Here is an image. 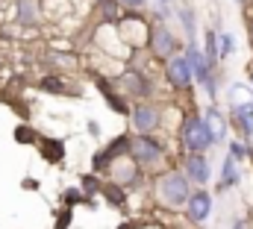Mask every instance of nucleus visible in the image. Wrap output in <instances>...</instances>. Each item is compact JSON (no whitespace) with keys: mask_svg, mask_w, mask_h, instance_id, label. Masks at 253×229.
Listing matches in <instances>:
<instances>
[{"mask_svg":"<svg viewBox=\"0 0 253 229\" xmlns=\"http://www.w3.org/2000/svg\"><path fill=\"white\" fill-rule=\"evenodd\" d=\"M180 24H183V30H186V38L194 41V38H197V30H194V12H191V9H180Z\"/></svg>","mask_w":253,"mask_h":229,"instance_id":"nucleus-26","label":"nucleus"},{"mask_svg":"<svg viewBox=\"0 0 253 229\" xmlns=\"http://www.w3.org/2000/svg\"><path fill=\"white\" fill-rule=\"evenodd\" d=\"M39 88L47 91V94H62V97H74L77 94V88H68V82H65L62 76H44L39 82Z\"/></svg>","mask_w":253,"mask_h":229,"instance_id":"nucleus-21","label":"nucleus"},{"mask_svg":"<svg viewBox=\"0 0 253 229\" xmlns=\"http://www.w3.org/2000/svg\"><path fill=\"white\" fill-rule=\"evenodd\" d=\"M126 147H129V135H118V138H112L103 150H97V153H94V159H91V171H94V173L106 171V165H109V162H115L118 156H124Z\"/></svg>","mask_w":253,"mask_h":229,"instance_id":"nucleus-11","label":"nucleus"},{"mask_svg":"<svg viewBox=\"0 0 253 229\" xmlns=\"http://www.w3.org/2000/svg\"><path fill=\"white\" fill-rule=\"evenodd\" d=\"M239 179H242V173L236 168V159L233 156H227L224 162H221V179H218V194L221 191H230L233 185H239Z\"/></svg>","mask_w":253,"mask_h":229,"instance_id":"nucleus-19","label":"nucleus"},{"mask_svg":"<svg viewBox=\"0 0 253 229\" xmlns=\"http://www.w3.org/2000/svg\"><path fill=\"white\" fill-rule=\"evenodd\" d=\"M233 229H245V224H242V221H236V224H233Z\"/></svg>","mask_w":253,"mask_h":229,"instance_id":"nucleus-33","label":"nucleus"},{"mask_svg":"<svg viewBox=\"0 0 253 229\" xmlns=\"http://www.w3.org/2000/svg\"><path fill=\"white\" fill-rule=\"evenodd\" d=\"M233 50H236V38H233L230 33H224V36H218V59L230 56Z\"/></svg>","mask_w":253,"mask_h":229,"instance_id":"nucleus-28","label":"nucleus"},{"mask_svg":"<svg viewBox=\"0 0 253 229\" xmlns=\"http://www.w3.org/2000/svg\"><path fill=\"white\" fill-rule=\"evenodd\" d=\"M97 88H100V94L106 97V103H109V109H112V112H118V114L129 112V109H126V100L115 91V88H112V82H109L106 76H97Z\"/></svg>","mask_w":253,"mask_h":229,"instance_id":"nucleus-17","label":"nucleus"},{"mask_svg":"<svg viewBox=\"0 0 253 229\" xmlns=\"http://www.w3.org/2000/svg\"><path fill=\"white\" fill-rule=\"evenodd\" d=\"M68 224H71V209H62L56 215V229H68Z\"/></svg>","mask_w":253,"mask_h":229,"instance_id":"nucleus-30","label":"nucleus"},{"mask_svg":"<svg viewBox=\"0 0 253 229\" xmlns=\"http://www.w3.org/2000/svg\"><path fill=\"white\" fill-rule=\"evenodd\" d=\"M230 114H233V120H236V126H239L242 138H245V141H251V138H253V103H236Z\"/></svg>","mask_w":253,"mask_h":229,"instance_id":"nucleus-15","label":"nucleus"},{"mask_svg":"<svg viewBox=\"0 0 253 229\" xmlns=\"http://www.w3.org/2000/svg\"><path fill=\"white\" fill-rule=\"evenodd\" d=\"M15 138H18L21 144H30V141H36L39 135H36V129H30V126H18V129H15Z\"/></svg>","mask_w":253,"mask_h":229,"instance_id":"nucleus-29","label":"nucleus"},{"mask_svg":"<svg viewBox=\"0 0 253 229\" xmlns=\"http://www.w3.org/2000/svg\"><path fill=\"white\" fill-rule=\"evenodd\" d=\"M115 30L121 33V41H124L126 47H144L147 44V36H150V21L132 9L129 15H121L118 18Z\"/></svg>","mask_w":253,"mask_h":229,"instance_id":"nucleus-5","label":"nucleus"},{"mask_svg":"<svg viewBox=\"0 0 253 229\" xmlns=\"http://www.w3.org/2000/svg\"><path fill=\"white\" fill-rule=\"evenodd\" d=\"M80 185H83V194L91 200L94 194H100V179H97V173H85V176H80Z\"/></svg>","mask_w":253,"mask_h":229,"instance_id":"nucleus-24","label":"nucleus"},{"mask_svg":"<svg viewBox=\"0 0 253 229\" xmlns=\"http://www.w3.org/2000/svg\"><path fill=\"white\" fill-rule=\"evenodd\" d=\"M103 173L109 176V182H118V185H124V188H126V185H132V182L141 176V168H138V165H135V162L124 153V156H118L115 162H109Z\"/></svg>","mask_w":253,"mask_h":229,"instance_id":"nucleus-10","label":"nucleus"},{"mask_svg":"<svg viewBox=\"0 0 253 229\" xmlns=\"http://www.w3.org/2000/svg\"><path fill=\"white\" fill-rule=\"evenodd\" d=\"M183 173L189 176V182H194V185H206V182L212 179L209 159H206L203 153H189V156H186V168H183Z\"/></svg>","mask_w":253,"mask_h":229,"instance_id":"nucleus-13","label":"nucleus"},{"mask_svg":"<svg viewBox=\"0 0 253 229\" xmlns=\"http://www.w3.org/2000/svg\"><path fill=\"white\" fill-rule=\"evenodd\" d=\"M183 209H186V215H189L191 224H203V221L209 218V212H212V194L197 185V191L189 194V200H186Z\"/></svg>","mask_w":253,"mask_h":229,"instance_id":"nucleus-12","label":"nucleus"},{"mask_svg":"<svg viewBox=\"0 0 253 229\" xmlns=\"http://www.w3.org/2000/svg\"><path fill=\"white\" fill-rule=\"evenodd\" d=\"M251 159H253V156H251Z\"/></svg>","mask_w":253,"mask_h":229,"instance_id":"nucleus-37","label":"nucleus"},{"mask_svg":"<svg viewBox=\"0 0 253 229\" xmlns=\"http://www.w3.org/2000/svg\"><path fill=\"white\" fill-rule=\"evenodd\" d=\"M18 21L24 27H36L42 21V0H18Z\"/></svg>","mask_w":253,"mask_h":229,"instance_id":"nucleus-18","label":"nucleus"},{"mask_svg":"<svg viewBox=\"0 0 253 229\" xmlns=\"http://www.w3.org/2000/svg\"><path fill=\"white\" fill-rule=\"evenodd\" d=\"M126 156L141 168V171H162L168 165V156H165V147L153 138V135H144V132H135L129 135V147H126Z\"/></svg>","mask_w":253,"mask_h":229,"instance_id":"nucleus-1","label":"nucleus"},{"mask_svg":"<svg viewBox=\"0 0 253 229\" xmlns=\"http://www.w3.org/2000/svg\"><path fill=\"white\" fill-rule=\"evenodd\" d=\"M118 88L124 91L126 97H138V100L153 97V79H150L144 71H138V68H126V71H121Z\"/></svg>","mask_w":253,"mask_h":229,"instance_id":"nucleus-6","label":"nucleus"},{"mask_svg":"<svg viewBox=\"0 0 253 229\" xmlns=\"http://www.w3.org/2000/svg\"><path fill=\"white\" fill-rule=\"evenodd\" d=\"M189 194H191V182L183 171L168 168L165 173H159V179H156V200L165 209H183Z\"/></svg>","mask_w":253,"mask_h":229,"instance_id":"nucleus-2","label":"nucleus"},{"mask_svg":"<svg viewBox=\"0 0 253 229\" xmlns=\"http://www.w3.org/2000/svg\"><path fill=\"white\" fill-rule=\"evenodd\" d=\"M39 141V153L50 162V165H59L65 159V144L59 138H47V135H42V138H36Z\"/></svg>","mask_w":253,"mask_h":229,"instance_id":"nucleus-16","label":"nucleus"},{"mask_svg":"<svg viewBox=\"0 0 253 229\" xmlns=\"http://www.w3.org/2000/svg\"><path fill=\"white\" fill-rule=\"evenodd\" d=\"M186 62H189V71H191V79H197V85H203L206 88V94H209V100H215L218 97V85H215V71L206 65V56H203V50L197 47V38L194 41H186Z\"/></svg>","mask_w":253,"mask_h":229,"instance_id":"nucleus-3","label":"nucleus"},{"mask_svg":"<svg viewBox=\"0 0 253 229\" xmlns=\"http://www.w3.org/2000/svg\"><path fill=\"white\" fill-rule=\"evenodd\" d=\"M159 3H168V0H159Z\"/></svg>","mask_w":253,"mask_h":229,"instance_id":"nucleus-35","label":"nucleus"},{"mask_svg":"<svg viewBox=\"0 0 253 229\" xmlns=\"http://www.w3.org/2000/svg\"><path fill=\"white\" fill-rule=\"evenodd\" d=\"M203 56H206V65L212 68V71H218V33L215 30H206V36H203Z\"/></svg>","mask_w":253,"mask_h":229,"instance_id":"nucleus-20","label":"nucleus"},{"mask_svg":"<svg viewBox=\"0 0 253 229\" xmlns=\"http://www.w3.org/2000/svg\"><path fill=\"white\" fill-rule=\"evenodd\" d=\"M100 18L106 21V24H118V18H121V3L118 0H100Z\"/></svg>","mask_w":253,"mask_h":229,"instance_id":"nucleus-23","label":"nucleus"},{"mask_svg":"<svg viewBox=\"0 0 253 229\" xmlns=\"http://www.w3.org/2000/svg\"><path fill=\"white\" fill-rule=\"evenodd\" d=\"M88 132H91V135H100V123H97V120H88Z\"/></svg>","mask_w":253,"mask_h":229,"instance_id":"nucleus-32","label":"nucleus"},{"mask_svg":"<svg viewBox=\"0 0 253 229\" xmlns=\"http://www.w3.org/2000/svg\"><path fill=\"white\" fill-rule=\"evenodd\" d=\"M230 156L236 159V162H245V159H251L253 150H251V141H230Z\"/></svg>","mask_w":253,"mask_h":229,"instance_id":"nucleus-25","label":"nucleus"},{"mask_svg":"<svg viewBox=\"0 0 253 229\" xmlns=\"http://www.w3.org/2000/svg\"><path fill=\"white\" fill-rule=\"evenodd\" d=\"M62 200H65V206H68V209H74L77 203H88V206H94V203H91V200L80 191V188H68V191L62 194Z\"/></svg>","mask_w":253,"mask_h":229,"instance_id":"nucleus-27","label":"nucleus"},{"mask_svg":"<svg viewBox=\"0 0 253 229\" xmlns=\"http://www.w3.org/2000/svg\"><path fill=\"white\" fill-rule=\"evenodd\" d=\"M100 194L109 200V206H115V209H121L126 203V188L124 185H118V182H103L100 185Z\"/></svg>","mask_w":253,"mask_h":229,"instance_id":"nucleus-22","label":"nucleus"},{"mask_svg":"<svg viewBox=\"0 0 253 229\" xmlns=\"http://www.w3.org/2000/svg\"><path fill=\"white\" fill-rule=\"evenodd\" d=\"M162 62H165V79H168V85L174 91H189L191 88V71H189L186 56L174 53V56L162 59Z\"/></svg>","mask_w":253,"mask_h":229,"instance_id":"nucleus-8","label":"nucleus"},{"mask_svg":"<svg viewBox=\"0 0 253 229\" xmlns=\"http://www.w3.org/2000/svg\"><path fill=\"white\" fill-rule=\"evenodd\" d=\"M132 126H135V132L153 135V132L162 126V106H156L153 100H141V103L132 109Z\"/></svg>","mask_w":253,"mask_h":229,"instance_id":"nucleus-7","label":"nucleus"},{"mask_svg":"<svg viewBox=\"0 0 253 229\" xmlns=\"http://www.w3.org/2000/svg\"><path fill=\"white\" fill-rule=\"evenodd\" d=\"M180 138H183L186 153H206V150L215 144L212 135H209V129H206L203 114H189V117H186V123L180 126Z\"/></svg>","mask_w":253,"mask_h":229,"instance_id":"nucleus-4","label":"nucleus"},{"mask_svg":"<svg viewBox=\"0 0 253 229\" xmlns=\"http://www.w3.org/2000/svg\"><path fill=\"white\" fill-rule=\"evenodd\" d=\"M236 3H239V6H245V3H248V0H236Z\"/></svg>","mask_w":253,"mask_h":229,"instance_id":"nucleus-34","label":"nucleus"},{"mask_svg":"<svg viewBox=\"0 0 253 229\" xmlns=\"http://www.w3.org/2000/svg\"><path fill=\"white\" fill-rule=\"evenodd\" d=\"M147 47H150V53L156 59H168L177 53V38H174V33L165 24H153L150 36H147Z\"/></svg>","mask_w":253,"mask_h":229,"instance_id":"nucleus-9","label":"nucleus"},{"mask_svg":"<svg viewBox=\"0 0 253 229\" xmlns=\"http://www.w3.org/2000/svg\"><path fill=\"white\" fill-rule=\"evenodd\" d=\"M118 3H121V9H141L147 0H118Z\"/></svg>","mask_w":253,"mask_h":229,"instance_id":"nucleus-31","label":"nucleus"},{"mask_svg":"<svg viewBox=\"0 0 253 229\" xmlns=\"http://www.w3.org/2000/svg\"><path fill=\"white\" fill-rule=\"evenodd\" d=\"M251 82H253V74H251Z\"/></svg>","mask_w":253,"mask_h":229,"instance_id":"nucleus-36","label":"nucleus"},{"mask_svg":"<svg viewBox=\"0 0 253 229\" xmlns=\"http://www.w3.org/2000/svg\"><path fill=\"white\" fill-rule=\"evenodd\" d=\"M203 120H206V129H209V135H212V141H215V144L227 141V117L221 114L218 106H209L206 114H203Z\"/></svg>","mask_w":253,"mask_h":229,"instance_id":"nucleus-14","label":"nucleus"}]
</instances>
